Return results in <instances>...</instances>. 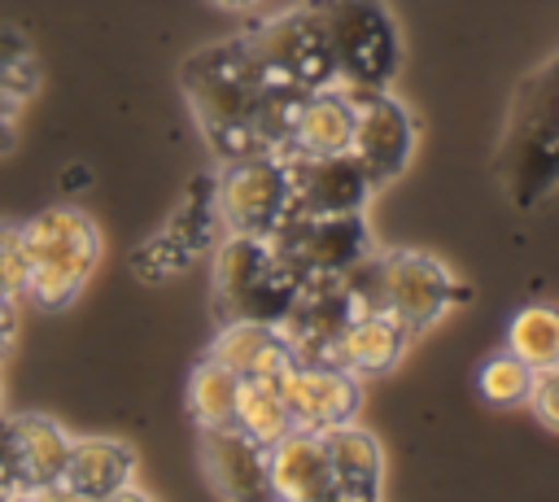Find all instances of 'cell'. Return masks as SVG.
Wrapping results in <instances>:
<instances>
[{
  "label": "cell",
  "mask_w": 559,
  "mask_h": 502,
  "mask_svg": "<svg viewBox=\"0 0 559 502\" xmlns=\"http://www.w3.org/2000/svg\"><path fill=\"white\" fill-rule=\"evenodd\" d=\"M183 96L192 105V118L205 135V144L231 162L262 148V105L271 83L262 79L258 61L240 44V35L197 48L179 70Z\"/></svg>",
  "instance_id": "cell-1"
},
{
  "label": "cell",
  "mask_w": 559,
  "mask_h": 502,
  "mask_svg": "<svg viewBox=\"0 0 559 502\" xmlns=\"http://www.w3.org/2000/svg\"><path fill=\"white\" fill-rule=\"evenodd\" d=\"M341 279L358 306L389 310L393 319H402L406 332L432 327L437 319H445L454 306H463L472 297L467 284L445 262H437L432 253H419V249H389V253L371 249Z\"/></svg>",
  "instance_id": "cell-2"
},
{
  "label": "cell",
  "mask_w": 559,
  "mask_h": 502,
  "mask_svg": "<svg viewBox=\"0 0 559 502\" xmlns=\"http://www.w3.org/2000/svg\"><path fill=\"white\" fill-rule=\"evenodd\" d=\"M498 175L520 205H533L559 183V57L520 83L498 148Z\"/></svg>",
  "instance_id": "cell-3"
},
{
  "label": "cell",
  "mask_w": 559,
  "mask_h": 502,
  "mask_svg": "<svg viewBox=\"0 0 559 502\" xmlns=\"http://www.w3.org/2000/svg\"><path fill=\"white\" fill-rule=\"evenodd\" d=\"M301 4L319 22L336 87L371 92V87L393 83L402 44H397V26L384 0H301Z\"/></svg>",
  "instance_id": "cell-4"
},
{
  "label": "cell",
  "mask_w": 559,
  "mask_h": 502,
  "mask_svg": "<svg viewBox=\"0 0 559 502\" xmlns=\"http://www.w3.org/2000/svg\"><path fill=\"white\" fill-rule=\"evenodd\" d=\"M22 253H26L22 292L35 297L44 310H61L92 279L100 258V231L83 210L52 205L39 210L31 223H22Z\"/></svg>",
  "instance_id": "cell-5"
},
{
  "label": "cell",
  "mask_w": 559,
  "mask_h": 502,
  "mask_svg": "<svg viewBox=\"0 0 559 502\" xmlns=\"http://www.w3.org/2000/svg\"><path fill=\"white\" fill-rule=\"evenodd\" d=\"M297 284L301 279L280 262V253L262 236L227 231L214 244V310H218V323L223 319L280 323Z\"/></svg>",
  "instance_id": "cell-6"
},
{
  "label": "cell",
  "mask_w": 559,
  "mask_h": 502,
  "mask_svg": "<svg viewBox=\"0 0 559 502\" xmlns=\"http://www.w3.org/2000/svg\"><path fill=\"white\" fill-rule=\"evenodd\" d=\"M240 44L249 48V57L258 61L266 83H280V87H293V92L336 87L332 57H328L319 22L310 17L306 4H293L284 13L249 22L240 31Z\"/></svg>",
  "instance_id": "cell-7"
},
{
  "label": "cell",
  "mask_w": 559,
  "mask_h": 502,
  "mask_svg": "<svg viewBox=\"0 0 559 502\" xmlns=\"http://www.w3.org/2000/svg\"><path fill=\"white\" fill-rule=\"evenodd\" d=\"M214 205H218L223 231L271 240L280 223L293 214L284 153H245L223 162V170L214 175Z\"/></svg>",
  "instance_id": "cell-8"
},
{
  "label": "cell",
  "mask_w": 559,
  "mask_h": 502,
  "mask_svg": "<svg viewBox=\"0 0 559 502\" xmlns=\"http://www.w3.org/2000/svg\"><path fill=\"white\" fill-rule=\"evenodd\" d=\"M271 249L297 279H341L371 253V231L358 214H288Z\"/></svg>",
  "instance_id": "cell-9"
},
{
  "label": "cell",
  "mask_w": 559,
  "mask_h": 502,
  "mask_svg": "<svg viewBox=\"0 0 559 502\" xmlns=\"http://www.w3.org/2000/svg\"><path fill=\"white\" fill-rule=\"evenodd\" d=\"M288 166V192L293 214H358L376 188L367 166L341 148V153H284Z\"/></svg>",
  "instance_id": "cell-10"
},
{
  "label": "cell",
  "mask_w": 559,
  "mask_h": 502,
  "mask_svg": "<svg viewBox=\"0 0 559 502\" xmlns=\"http://www.w3.org/2000/svg\"><path fill=\"white\" fill-rule=\"evenodd\" d=\"M354 96V135H349V153L367 166V175L380 183L397 179L415 153V118L411 109L389 92V87H371V92H349Z\"/></svg>",
  "instance_id": "cell-11"
},
{
  "label": "cell",
  "mask_w": 559,
  "mask_h": 502,
  "mask_svg": "<svg viewBox=\"0 0 559 502\" xmlns=\"http://www.w3.org/2000/svg\"><path fill=\"white\" fill-rule=\"evenodd\" d=\"M354 310H358V301L345 288V279H301L275 327L288 340L293 358L336 362V345H341V332L354 319Z\"/></svg>",
  "instance_id": "cell-12"
},
{
  "label": "cell",
  "mask_w": 559,
  "mask_h": 502,
  "mask_svg": "<svg viewBox=\"0 0 559 502\" xmlns=\"http://www.w3.org/2000/svg\"><path fill=\"white\" fill-rule=\"evenodd\" d=\"M70 432L48 415H13L0 428V454L17 493H57L70 458Z\"/></svg>",
  "instance_id": "cell-13"
},
{
  "label": "cell",
  "mask_w": 559,
  "mask_h": 502,
  "mask_svg": "<svg viewBox=\"0 0 559 502\" xmlns=\"http://www.w3.org/2000/svg\"><path fill=\"white\" fill-rule=\"evenodd\" d=\"M280 393L293 410V428H332L358 415L362 380L345 371L341 362H301L293 358L288 371L280 375Z\"/></svg>",
  "instance_id": "cell-14"
},
{
  "label": "cell",
  "mask_w": 559,
  "mask_h": 502,
  "mask_svg": "<svg viewBox=\"0 0 559 502\" xmlns=\"http://www.w3.org/2000/svg\"><path fill=\"white\" fill-rule=\"evenodd\" d=\"M201 471L210 480L214 493L231 498V502H258L271 493V476H266V445L258 437H249L240 423H210L201 428Z\"/></svg>",
  "instance_id": "cell-15"
},
{
  "label": "cell",
  "mask_w": 559,
  "mask_h": 502,
  "mask_svg": "<svg viewBox=\"0 0 559 502\" xmlns=\"http://www.w3.org/2000/svg\"><path fill=\"white\" fill-rule=\"evenodd\" d=\"M266 476H271V493L284 502H332L336 498L323 432L314 428H288L280 441H271Z\"/></svg>",
  "instance_id": "cell-16"
},
{
  "label": "cell",
  "mask_w": 559,
  "mask_h": 502,
  "mask_svg": "<svg viewBox=\"0 0 559 502\" xmlns=\"http://www.w3.org/2000/svg\"><path fill=\"white\" fill-rule=\"evenodd\" d=\"M205 358L223 362L227 371H236L240 380H280L293 362L288 340L280 336L275 323L262 319H223Z\"/></svg>",
  "instance_id": "cell-17"
},
{
  "label": "cell",
  "mask_w": 559,
  "mask_h": 502,
  "mask_svg": "<svg viewBox=\"0 0 559 502\" xmlns=\"http://www.w3.org/2000/svg\"><path fill=\"white\" fill-rule=\"evenodd\" d=\"M323 450L332 467V489L341 502H376L384 489V450L354 419L323 428Z\"/></svg>",
  "instance_id": "cell-18"
},
{
  "label": "cell",
  "mask_w": 559,
  "mask_h": 502,
  "mask_svg": "<svg viewBox=\"0 0 559 502\" xmlns=\"http://www.w3.org/2000/svg\"><path fill=\"white\" fill-rule=\"evenodd\" d=\"M135 471V450L114 437H74L61 471V489L70 498H118L127 493Z\"/></svg>",
  "instance_id": "cell-19"
},
{
  "label": "cell",
  "mask_w": 559,
  "mask_h": 502,
  "mask_svg": "<svg viewBox=\"0 0 559 502\" xmlns=\"http://www.w3.org/2000/svg\"><path fill=\"white\" fill-rule=\"evenodd\" d=\"M406 340H411V332L402 327V319H393L389 310H376V306H358L341 332L336 362L345 371H354L358 380H371V375L393 371V362H402Z\"/></svg>",
  "instance_id": "cell-20"
},
{
  "label": "cell",
  "mask_w": 559,
  "mask_h": 502,
  "mask_svg": "<svg viewBox=\"0 0 559 502\" xmlns=\"http://www.w3.org/2000/svg\"><path fill=\"white\" fill-rule=\"evenodd\" d=\"M349 135H354V96L345 87H319V92L301 96L288 148H297V153H341V148H349Z\"/></svg>",
  "instance_id": "cell-21"
},
{
  "label": "cell",
  "mask_w": 559,
  "mask_h": 502,
  "mask_svg": "<svg viewBox=\"0 0 559 502\" xmlns=\"http://www.w3.org/2000/svg\"><path fill=\"white\" fill-rule=\"evenodd\" d=\"M231 423H240L249 437H258L262 445L280 441L293 428V410L280 393V380H240L236 393V415Z\"/></svg>",
  "instance_id": "cell-22"
},
{
  "label": "cell",
  "mask_w": 559,
  "mask_h": 502,
  "mask_svg": "<svg viewBox=\"0 0 559 502\" xmlns=\"http://www.w3.org/2000/svg\"><path fill=\"white\" fill-rule=\"evenodd\" d=\"M236 393H240V375L227 371L223 362L214 358H201L192 380H188V410L197 419V428H210V423H231L236 415Z\"/></svg>",
  "instance_id": "cell-23"
},
{
  "label": "cell",
  "mask_w": 559,
  "mask_h": 502,
  "mask_svg": "<svg viewBox=\"0 0 559 502\" xmlns=\"http://www.w3.org/2000/svg\"><path fill=\"white\" fill-rule=\"evenodd\" d=\"M175 244H183L188 253H201L218 240L223 231V218H218V205H214V179H197L183 196V205L170 214V223L162 227Z\"/></svg>",
  "instance_id": "cell-24"
},
{
  "label": "cell",
  "mask_w": 559,
  "mask_h": 502,
  "mask_svg": "<svg viewBox=\"0 0 559 502\" xmlns=\"http://www.w3.org/2000/svg\"><path fill=\"white\" fill-rule=\"evenodd\" d=\"M507 349L520 354L528 367L559 362V310L555 306H524L507 323Z\"/></svg>",
  "instance_id": "cell-25"
},
{
  "label": "cell",
  "mask_w": 559,
  "mask_h": 502,
  "mask_svg": "<svg viewBox=\"0 0 559 502\" xmlns=\"http://www.w3.org/2000/svg\"><path fill=\"white\" fill-rule=\"evenodd\" d=\"M528 384H533V367L520 354H511V349L489 354L480 362V371H476V389L493 406H520L528 397Z\"/></svg>",
  "instance_id": "cell-26"
},
{
  "label": "cell",
  "mask_w": 559,
  "mask_h": 502,
  "mask_svg": "<svg viewBox=\"0 0 559 502\" xmlns=\"http://www.w3.org/2000/svg\"><path fill=\"white\" fill-rule=\"evenodd\" d=\"M188 249L183 244H175L166 231H157V236H148L135 253H131V266H135V275H144V279H170V275H179L183 266H188Z\"/></svg>",
  "instance_id": "cell-27"
},
{
  "label": "cell",
  "mask_w": 559,
  "mask_h": 502,
  "mask_svg": "<svg viewBox=\"0 0 559 502\" xmlns=\"http://www.w3.org/2000/svg\"><path fill=\"white\" fill-rule=\"evenodd\" d=\"M524 402L533 406V415H537L550 432H559V362L533 367V384H528V397H524Z\"/></svg>",
  "instance_id": "cell-28"
},
{
  "label": "cell",
  "mask_w": 559,
  "mask_h": 502,
  "mask_svg": "<svg viewBox=\"0 0 559 502\" xmlns=\"http://www.w3.org/2000/svg\"><path fill=\"white\" fill-rule=\"evenodd\" d=\"M0 288L22 292L26 288V253H22V227L0 218Z\"/></svg>",
  "instance_id": "cell-29"
},
{
  "label": "cell",
  "mask_w": 559,
  "mask_h": 502,
  "mask_svg": "<svg viewBox=\"0 0 559 502\" xmlns=\"http://www.w3.org/2000/svg\"><path fill=\"white\" fill-rule=\"evenodd\" d=\"M17 297H22V292L0 288V319H13V314H17Z\"/></svg>",
  "instance_id": "cell-30"
},
{
  "label": "cell",
  "mask_w": 559,
  "mask_h": 502,
  "mask_svg": "<svg viewBox=\"0 0 559 502\" xmlns=\"http://www.w3.org/2000/svg\"><path fill=\"white\" fill-rule=\"evenodd\" d=\"M9 340H13V319H0V358H4Z\"/></svg>",
  "instance_id": "cell-31"
},
{
  "label": "cell",
  "mask_w": 559,
  "mask_h": 502,
  "mask_svg": "<svg viewBox=\"0 0 559 502\" xmlns=\"http://www.w3.org/2000/svg\"><path fill=\"white\" fill-rule=\"evenodd\" d=\"M4 493H17V489H13V480H9V467H4V454H0V498H4Z\"/></svg>",
  "instance_id": "cell-32"
},
{
  "label": "cell",
  "mask_w": 559,
  "mask_h": 502,
  "mask_svg": "<svg viewBox=\"0 0 559 502\" xmlns=\"http://www.w3.org/2000/svg\"><path fill=\"white\" fill-rule=\"evenodd\" d=\"M214 4H223V9H249V4H258V0H214Z\"/></svg>",
  "instance_id": "cell-33"
},
{
  "label": "cell",
  "mask_w": 559,
  "mask_h": 502,
  "mask_svg": "<svg viewBox=\"0 0 559 502\" xmlns=\"http://www.w3.org/2000/svg\"><path fill=\"white\" fill-rule=\"evenodd\" d=\"M0 406H4V389H0Z\"/></svg>",
  "instance_id": "cell-34"
}]
</instances>
